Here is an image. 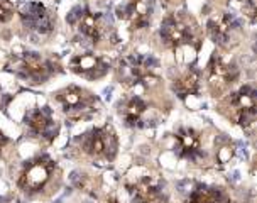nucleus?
Returning a JSON list of instances; mask_svg holds the SVG:
<instances>
[{
    "label": "nucleus",
    "mask_w": 257,
    "mask_h": 203,
    "mask_svg": "<svg viewBox=\"0 0 257 203\" xmlns=\"http://www.w3.org/2000/svg\"><path fill=\"white\" fill-rule=\"evenodd\" d=\"M174 139H176V151L181 158L195 159L200 154L201 141L200 136L193 129H180L176 132V136H174Z\"/></svg>",
    "instance_id": "obj_16"
},
{
    "label": "nucleus",
    "mask_w": 257,
    "mask_h": 203,
    "mask_svg": "<svg viewBox=\"0 0 257 203\" xmlns=\"http://www.w3.org/2000/svg\"><path fill=\"white\" fill-rule=\"evenodd\" d=\"M21 71L36 81H43L53 73V64L38 53H26L21 58Z\"/></svg>",
    "instance_id": "obj_14"
},
{
    "label": "nucleus",
    "mask_w": 257,
    "mask_h": 203,
    "mask_svg": "<svg viewBox=\"0 0 257 203\" xmlns=\"http://www.w3.org/2000/svg\"><path fill=\"white\" fill-rule=\"evenodd\" d=\"M228 149H230V147L225 146V147H222V149H220V152H218V158H220V161H222V163H227V161L232 158V151H228Z\"/></svg>",
    "instance_id": "obj_22"
},
{
    "label": "nucleus",
    "mask_w": 257,
    "mask_h": 203,
    "mask_svg": "<svg viewBox=\"0 0 257 203\" xmlns=\"http://www.w3.org/2000/svg\"><path fill=\"white\" fill-rule=\"evenodd\" d=\"M4 58H6V56H4V53L0 51V59H4Z\"/></svg>",
    "instance_id": "obj_25"
},
{
    "label": "nucleus",
    "mask_w": 257,
    "mask_h": 203,
    "mask_svg": "<svg viewBox=\"0 0 257 203\" xmlns=\"http://www.w3.org/2000/svg\"><path fill=\"white\" fill-rule=\"evenodd\" d=\"M127 190L139 203H153L161 193V179L144 166H134L127 174Z\"/></svg>",
    "instance_id": "obj_2"
},
{
    "label": "nucleus",
    "mask_w": 257,
    "mask_h": 203,
    "mask_svg": "<svg viewBox=\"0 0 257 203\" xmlns=\"http://www.w3.org/2000/svg\"><path fill=\"white\" fill-rule=\"evenodd\" d=\"M154 12L153 0H128L118 9V17L128 22L131 29H144L149 26Z\"/></svg>",
    "instance_id": "obj_8"
},
{
    "label": "nucleus",
    "mask_w": 257,
    "mask_h": 203,
    "mask_svg": "<svg viewBox=\"0 0 257 203\" xmlns=\"http://www.w3.org/2000/svg\"><path fill=\"white\" fill-rule=\"evenodd\" d=\"M237 68L233 63H228L222 56H213L210 63V85L212 88L223 90L237 80Z\"/></svg>",
    "instance_id": "obj_11"
},
{
    "label": "nucleus",
    "mask_w": 257,
    "mask_h": 203,
    "mask_svg": "<svg viewBox=\"0 0 257 203\" xmlns=\"http://www.w3.org/2000/svg\"><path fill=\"white\" fill-rule=\"evenodd\" d=\"M117 136L110 126L93 129L83 139V151L91 158L112 161L117 154Z\"/></svg>",
    "instance_id": "obj_3"
},
{
    "label": "nucleus",
    "mask_w": 257,
    "mask_h": 203,
    "mask_svg": "<svg viewBox=\"0 0 257 203\" xmlns=\"http://www.w3.org/2000/svg\"><path fill=\"white\" fill-rule=\"evenodd\" d=\"M56 98L64 112L70 115H81L83 112H88L96 104L95 96L80 86H68L59 91Z\"/></svg>",
    "instance_id": "obj_7"
},
{
    "label": "nucleus",
    "mask_w": 257,
    "mask_h": 203,
    "mask_svg": "<svg viewBox=\"0 0 257 203\" xmlns=\"http://www.w3.org/2000/svg\"><path fill=\"white\" fill-rule=\"evenodd\" d=\"M146 110H148V105H146V102H142L139 96H134V98H131L120 109V114L123 115V119H125L127 124H131V126H136V124L141 121V117L144 115Z\"/></svg>",
    "instance_id": "obj_19"
},
{
    "label": "nucleus",
    "mask_w": 257,
    "mask_h": 203,
    "mask_svg": "<svg viewBox=\"0 0 257 203\" xmlns=\"http://www.w3.org/2000/svg\"><path fill=\"white\" fill-rule=\"evenodd\" d=\"M4 144H6V137H4L2 134H0V149L4 147Z\"/></svg>",
    "instance_id": "obj_23"
},
{
    "label": "nucleus",
    "mask_w": 257,
    "mask_h": 203,
    "mask_svg": "<svg viewBox=\"0 0 257 203\" xmlns=\"http://www.w3.org/2000/svg\"><path fill=\"white\" fill-rule=\"evenodd\" d=\"M191 203H228L227 195L218 188H210L198 184L190 196Z\"/></svg>",
    "instance_id": "obj_17"
},
{
    "label": "nucleus",
    "mask_w": 257,
    "mask_h": 203,
    "mask_svg": "<svg viewBox=\"0 0 257 203\" xmlns=\"http://www.w3.org/2000/svg\"><path fill=\"white\" fill-rule=\"evenodd\" d=\"M158 63L153 58L146 56H128L120 63V70L123 71V78L128 83H144V85H154L158 81L156 76Z\"/></svg>",
    "instance_id": "obj_4"
},
{
    "label": "nucleus",
    "mask_w": 257,
    "mask_h": 203,
    "mask_svg": "<svg viewBox=\"0 0 257 203\" xmlns=\"http://www.w3.org/2000/svg\"><path fill=\"white\" fill-rule=\"evenodd\" d=\"M168 4H174V2H181V0H166Z\"/></svg>",
    "instance_id": "obj_24"
},
{
    "label": "nucleus",
    "mask_w": 257,
    "mask_h": 203,
    "mask_svg": "<svg viewBox=\"0 0 257 203\" xmlns=\"http://www.w3.org/2000/svg\"><path fill=\"white\" fill-rule=\"evenodd\" d=\"M21 19L27 29L38 34H49L54 29V16L48 7L41 2H27L21 7Z\"/></svg>",
    "instance_id": "obj_5"
},
{
    "label": "nucleus",
    "mask_w": 257,
    "mask_h": 203,
    "mask_svg": "<svg viewBox=\"0 0 257 203\" xmlns=\"http://www.w3.org/2000/svg\"><path fill=\"white\" fill-rule=\"evenodd\" d=\"M228 4L233 7H237L244 16L249 17L250 21H254L255 16V2L254 0H228Z\"/></svg>",
    "instance_id": "obj_20"
},
{
    "label": "nucleus",
    "mask_w": 257,
    "mask_h": 203,
    "mask_svg": "<svg viewBox=\"0 0 257 203\" xmlns=\"http://www.w3.org/2000/svg\"><path fill=\"white\" fill-rule=\"evenodd\" d=\"M26 124L29 131L34 134L36 137H43V139L51 141L56 137L58 126L56 121L53 119V114L49 109H36L26 115Z\"/></svg>",
    "instance_id": "obj_9"
},
{
    "label": "nucleus",
    "mask_w": 257,
    "mask_h": 203,
    "mask_svg": "<svg viewBox=\"0 0 257 203\" xmlns=\"http://www.w3.org/2000/svg\"><path fill=\"white\" fill-rule=\"evenodd\" d=\"M14 12H16V9H14V4L11 0H0V24L11 21L14 17Z\"/></svg>",
    "instance_id": "obj_21"
},
{
    "label": "nucleus",
    "mask_w": 257,
    "mask_h": 203,
    "mask_svg": "<svg viewBox=\"0 0 257 203\" xmlns=\"http://www.w3.org/2000/svg\"><path fill=\"white\" fill-rule=\"evenodd\" d=\"M78 29L85 38H88L91 43H98L105 34L103 19L100 14H93L90 11H83L78 14Z\"/></svg>",
    "instance_id": "obj_15"
},
{
    "label": "nucleus",
    "mask_w": 257,
    "mask_h": 203,
    "mask_svg": "<svg viewBox=\"0 0 257 203\" xmlns=\"http://www.w3.org/2000/svg\"><path fill=\"white\" fill-rule=\"evenodd\" d=\"M53 168H54V163L49 158H46V156L38 159H32L29 164H26L24 171L21 174V179H19L21 188L31 193L39 191L41 188L48 183Z\"/></svg>",
    "instance_id": "obj_6"
},
{
    "label": "nucleus",
    "mask_w": 257,
    "mask_h": 203,
    "mask_svg": "<svg viewBox=\"0 0 257 203\" xmlns=\"http://www.w3.org/2000/svg\"><path fill=\"white\" fill-rule=\"evenodd\" d=\"M238 27V21L233 14H223V16L212 17L206 24L208 36L218 44H228L232 39L233 29Z\"/></svg>",
    "instance_id": "obj_13"
},
{
    "label": "nucleus",
    "mask_w": 257,
    "mask_h": 203,
    "mask_svg": "<svg viewBox=\"0 0 257 203\" xmlns=\"http://www.w3.org/2000/svg\"><path fill=\"white\" fill-rule=\"evenodd\" d=\"M198 86H200L198 73L190 70V71H186L180 80L174 81L173 90L176 91L181 98H185V96H188V95H195L196 91H198Z\"/></svg>",
    "instance_id": "obj_18"
},
{
    "label": "nucleus",
    "mask_w": 257,
    "mask_h": 203,
    "mask_svg": "<svg viewBox=\"0 0 257 203\" xmlns=\"http://www.w3.org/2000/svg\"><path fill=\"white\" fill-rule=\"evenodd\" d=\"M108 203H118V201H115V200H110Z\"/></svg>",
    "instance_id": "obj_26"
},
{
    "label": "nucleus",
    "mask_w": 257,
    "mask_h": 203,
    "mask_svg": "<svg viewBox=\"0 0 257 203\" xmlns=\"http://www.w3.org/2000/svg\"><path fill=\"white\" fill-rule=\"evenodd\" d=\"M233 107L237 110L238 115V122L240 126L247 129V131H252L255 124V91L250 86H244L240 88V91H237L232 98Z\"/></svg>",
    "instance_id": "obj_10"
},
{
    "label": "nucleus",
    "mask_w": 257,
    "mask_h": 203,
    "mask_svg": "<svg viewBox=\"0 0 257 203\" xmlns=\"http://www.w3.org/2000/svg\"><path fill=\"white\" fill-rule=\"evenodd\" d=\"M70 66L75 73L88 78V80H96L108 71V64L102 58L93 56V54H81V56L73 58Z\"/></svg>",
    "instance_id": "obj_12"
},
{
    "label": "nucleus",
    "mask_w": 257,
    "mask_h": 203,
    "mask_svg": "<svg viewBox=\"0 0 257 203\" xmlns=\"http://www.w3.org/2000/svg\"><path fill=\"white\" fill-rule=\"evenodd\" d=\"M161 38L180 54L186 49L196 53V48H193V43L196 41L195 27L183 16H169L164 19L161 26Z\"/></svg>",
    "instance_id": "obj_1"
}]
</instances>
